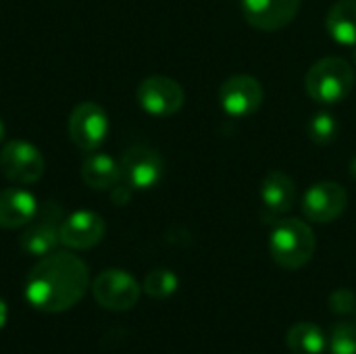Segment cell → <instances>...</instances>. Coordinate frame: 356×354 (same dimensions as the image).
Masks as SVG:
<instances>
[{
	"mask_svg": "<svg viewBox=\"0 0 356 354\" xmlns=\"http://www.w3.org/2000/svg\"><path fill=\"white\" fill-rule=\"evenodd\" d=\"M330 309L336 313V315H348L356 309V296L353 290L348 288H338L332 292L330 296Z\"/></svg>",
	"mask_w": 356,
	"mask_h": 354,
	"instance_id": "obj_22",
	"label": "cell"
},
{
	"mask_svg": "<svg viewBox=\"0 0 356 354\" xmlns=\"http://www.w3.org/2000/svg\"><path fill=\"white\" fill-rule=\"evenodd\" d=\"M350 177L356 182V156L350 161Z\"/></svg>",
	"mask_w": 356,
	"mask_h": 354,
	"instance_id": "obj_25",
	"label": "cell"
},
{
	"mask_svg": "<svg viewBox=\"0 0 356 354\" xmlns=\"http://www.w3.org/2000/svg\"><path fill=\"white\" fill-rule=\"evenodd\" d=\"M286 342L294 354H323L327 348V338L323 330L311 321L294 323L286 334Z\"/></svg>",
	"mask_w": 356,
	"mask_h": 354,
	"instance_id": "obj_18",
	"label": "cell"
},
{
	"mask_svg": "<svg viewBox=\"0 0 356 354\" xmlns=\"http://www.w3.org/2000/svg\"><path fill=\"white\" fill-rule=\"evenodd\" d=\"M317 248V238L313 230L302 219H282L273 225L269 234V252L275 265L282 269H300L305 267Z\"/></svg>",
	"mask_w": 356,
	"mask_h": 354,
	"instance_id": "obj_2",
	"label": "cell"
},
{
	"mask_svg": "<svg viewBox=\"0 0 356 354\" xmlns=\"http://www.w3.org/2000/svg\"><path fill=\"white\" fill-rule=\"evenodd\" d=\"M65 219L63 209L50 200L38 207L35 217L25 225L19 244L25 255L31 257H46L54 252V248L60 244V223Z\"/></svg>",
	"mask_w": 356,
	"mask_h": 354,
	"instance_id": "obj_4",
	"label": "cell"
},
{
	"mask_svg": "<svg viewBox=\"0 0 356 354\" xmlns=\"http://www.w3.org/2000/svg\"><path fill=\"white\" fill-rule=\"evenodd\" d=\"M4 136H6V125H4V121H2V117H0V142L4 140Z\"/></svg>",
	"mask_w": 356,
	"mask_h": 354,
	"instance_id": "obj_26",
	"label": "cell"
},
{
	"mask_svg": "<svg viewBox=\"0 0 356 354\" xmlns=\"http://www.w3.org/2000/svg\"><path fill=\"white\" fill-rule=\"evenodd\" d=\"M90 288V269L73 252H50L42 257L25 280L27 303L42 313H65L73 309Z\"/></svg>",
	"mask_w": 356,
	"mask_h": 354,
	"instance_id": "obj_1",
	"label": "cell"
},
{
	"mask_svg": "<svg viewBox=\"0 0 356 354\" xmlns=\"http://www.w3.org/2000/svg\"><path fill=\"white\" fill-rule=\"evenodd\" d=\"M265 92L252 75H232L219 88V104L225 115L234 119L252 117L263 104Z\"/></svg>",
	"mask_w": 356,
	"mask_h": 354,
	"instance_id": "obj_9",
	"label": "cell"
},
{
	"mask_svg": "<svg viewBox=\"0 0 356 354\" xmlns=\"http://www.w3.org/2000/svg\"><path fill=\"white\" fill-rule=\"evenodd\" d=\"M353 58H355V63H356V46H355V52H353Z\"/></svg>",
	"mask_w": 356,
	"mask_h": 354,
	"instance_id": "obj_27",
	"label": "cell"
},
{
	"mask_svg": "<svg viewBox=\"0 0 356 354\" xmlns=\"http://www.w3.org/2000/svg\"><path fill=\"white\" fill-rule=\"evenodd\" d=\"M38 213L35 196L21 188H4L0 190V230H17L25 227Z\"/></svg>",
	"mask_w": 356,
	"mask_h": 354,
	"instance_id": "obj_14",
	"label": "cell"
},
{
	"mask_svg": "<svg viewBox=\"0 0 356 354\" xmlns=\"http://www.w3.org/2000/svg\"><path fill=\"white\" fill-rule=\"evenodd\" d=\"M356 81L355 67L340 56L317 61L305 77L307 94L319 104H338L353 92Z\"/></svg>",
	"mask_w": 356,
	"mask_h": 354,
	"instance_id": "obj_3",
	"label": "cell"
},
{
	"mask_svg": "<svg viewBox=\"0 0 356 354\" xmlns=\"http://www.w3.org/2000/svg\"><path fill=\"white\" fill-rule=\"evenodd\" d=\"M340 131V125L336 121V117L332 113H317L309 125H307V134H309V140L317 146H327L336 140Z\"/></svg>",
	"mask_w": 356,
	"mask_h": 354,
	"instance_id": "obj_20",
	"label": "cell"
},
{
	"mask_svg": "<svg viewBox=\"0 0 356 354\" xmlns=\"http://www.w3.org/2000/svg\"><path fill=\"white\" fill-rule=\"evenodd\" d=\"M6 319H8V309H6V303L0 298V330L6 325Z\"/></svg>",
	"mask_w": 356,
	"mask_h": 354,
	"instance_id": "obj_24",
	"label": "cell"
},
{
	"mask_svg": "<svg viewBox=\"0 0 356 354\" xmlns=\"http://www.w3.org/2000/svg\"><path fill=\"white\" fill-rule=\"evenodd\" d=\"M300 10V0H242L248 25L261 31H277L290 25Z\"/></svg>",
	"mask_w": 356,
	"mask_h": 354,
	"instance_id": "obj_12",
	"label": "cell"
},
{
	"mask_svg": "<svg viewBox=\"0 0 356 354\" xmlns=\"http://www.w3.org/2000/svg\"><path fill=\"white\" fill-rule=\"evenodd\" d=\"M129 198H131V188L123 182H119L113 190H111V200H113V204H127L129 202Z\"/></svg>",
	"mask_w": 356,
	"mask_h": 354,
	"instance_id": "obj_23",
	"label": "cell"
},
{
	"mask_svg": "<svg viewBox=\"0 0 356 354\" xmlns=\"http://www.w3.org/2000/svg\"><path fill=\"white\" fill-rule=\"evenodd\" d=\"M0 171L17 186L38 184L46 171L44 154L38 146L25 140H10L0 150Z\"/></svg>",
	"mask_w": 356,
	"mask_h": 354,
	"instance_id": "obj_5",
	"label": "cell"
},
{
	"mask_svg": "<svg viewBox=\"0 0 356 354\" xmlns=\"http://www.w3.org/2000/svg\"><path fill=\"white\" fill-rule=\"evenodd\" d=\"M81 179L92 190H106L111 192L119 182H123L121 165L104 154V152H90V156L81 165Z\"/></svg>",
	"mask_w": 356,
	"mask_h": 354,
	"instance_id": "obj_15",
	"label": "cell"
},
{
	"mask_svg": "<svg viewBox=\"0 0 356 354\" xmlns=\"http://www.w3.org/2000/svg\"><path fill=\"white\" fill-rule=\"evenodd\" d=\"M177 286H179L177 275L169 269H154L144 277V292L150 298H159V300L169 298L175 294Z\"/></svg>",
	"mask_w": 356,
	"mask_h": 354,
	"instance_id": "obj_19",
	"label": "cell"
},
{
	"mask_svg": "<svg viewBox=\"0 0 356 354\" xmlns=\"http://www.w3.org/2000/svg\"><path fill=\"white\" fill-rule=\"evenodd\" d=\"M296 200V184L284 171H271L261 184V202L269 213H288Z\"/></svg>",
	"mask_w": 356,
	"mask_h": 354,
	"instance_id": "obj_16",
	"label": "cell"
},
{
	"mask_svg": "<svg viewBox=\"0 0 356 354\" xmlns=\"http://www.w3.org/2000/svg\"><path fill=\"white\" fill-rule=\"evenodd\" d=\"M138 102L142 111L152 117H171L181 111L186 102V92L175 79L165 75H152L140 81Z\"/></svg>",
	"mask_w": 356,
	"mask_h": 354,
	"instance_id": "obj_8",
	"label": "cell"
},
{
	"mask_svg": "<svg viewBox=\"0 0 356 354\" xmlns=\"http://www.w3.org/2000/svg\"><path fill=\"white\" fill-rule=\"evenodd\" d=\"M121 175L131 190H150L154 188L165 173L163 156L150 146H131L121 156Z\"/></svg>",
	"mask_w": 356,
	"mask_h": 354,
	"instance_id": "obj_10",
	"label": "cell"
},
{
	"mask_svg": "<svg viewBox=\"0 0 356 354\" xmlns=\"http://www.w3.org/2000/svg\"><path fill=\"white\" fill-rule=\"evenodd\" d=\"M90 288L94 300L106 311L125 313L140 300V284L123 269H106L98 273Z\"/></svg>",
	"mask_w": 356,
	"mask_h": 354,
	"instance_id": "obj_6",
	"label": "cell"
},
{
	"mask_svg": "<svg viewBox=\"0 0 356 354\" xmlns=\"http://www.w3.org/2000/svg\"><path fill=\"white\" fill-rule=\"evenodd\" d=\"M332 354H356V325L340 323L332 332Z\"/></svg>",
	"mask_w": 356,
	"mask_h": 354,
	"instance_id": "obj_21",
	"label": "cell"
},
{
	"mask_svg": "<svg viewBox=\"0 0 356 354\" xmlns=\"http://www.w3.org/2000/svg\"><path fill=\"white\" fill-rule=\"evenodd\" d=\"M327 33L342 46H356V0H338L325 19Z\"/></svg>",
	"mask_w": 356,
	"mask_h": 354,
	"instance_id": "obj_17",
	"label": "cell"
},
{
	"mask_svg": "<svg viewBox=\"0 0 356 354\" xmlns=\"http://www.w3.org/2000/svg\"><path fill=\"white\" fill-rule=\"evenodd\" d=\"M106 234L104 219L94 211H75L60 223V244L71 250H90Z\"/></svg>",
	"mask_w": 356,
	"mask_h": 354,
	"instance_id": "obj_13",
	"label": "cell"
},
{
	"mask_svg": "<svg viewBox=\"0 0 356 354\" xmlns=\"http://www.w3.org/2000/svg\"><path fill=\"white\" fill-rule=\"evenodd\" d=\"M348 207V192L336 182L313 184L302 198V213L313 223H332L344 215Z\"/></svg>",
	"mask_w": 356,
	"mask_h": 354,
	"instance_id": "obj_11",
	"label": "cell"
},
{
	"mask_svg": "<svg viewBox=\"0 0 356 354\" xmlns=\"http://www.w3.org/2000/svg\"><path fill=\"white\" fill-rule=\"evenodd\" d=\"M67 127L71 142L79 150L94 152L102 146V142L108 136V117L100 104L86 100L71 111Z\"/></svg>",
	"mask_w": 356,
	"mask_h": 354,
	"instance_id": "obj_7",
	"label": "cell"
}]
</instances>
